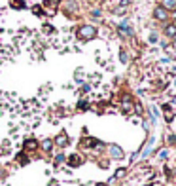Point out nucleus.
Wrapping results in <instances>:
<instances>
[{
  "label": "nucleus",
  "mask_w": 176,
  "mask_h": 186,
  "mask_svg": "<svg viewBox=\"0 0 176 186\" xmlns=\"http://www.w3.org/2000/svg\"><path fill=\"white\" fill-rule=\"evenodd\" d=\"M97 36V29L91 27V25H84V27L78 29V38L80 40H91Z\"/></svg>",
  "instance_id": "f257e3e1"
},
{
  "label": "nucleus",
  "mask_w": 176,
  "mask_h": 186,
  "mask_svg": "<svg viewBox=\"0 0 176 186\" xmlns=\"http://www.w3.org/2000/svg\"><path fill=\"white\" fill-rule=\"evenodd\" d=\"M110 154H112V158H116V159H120V158H123V152H121V148L120 146H110Z\"/></svg>",
  "instance_id": "f03ea898"
},
{
  "label": "nucleus",
  "mask_w": 176,
  "mask_h": 186,
  "mask_svg": "<svg viewBox=\"0 0 176 186\" xmlns=\"http://www.w3.org/2000/svg\"><path fill=\"white\" fill-rule=\"evenodd\" d=\"M10 6L15 8V10H23V8H27L23 0H10Z\"/></svg>",
  "instance_id": "7ed1b4c3"
},
{
  "label": "nucleus",
  "mask_w": 176,
  "mask_h": 186,
  "mask_svg": "<svg viewBox=\"0 0 176 186\" xmlns=\"http://www.w3.org/2000/svg\"><path fill=\"white\" fill-rule=\"evenodd\" d=\"M155 17H157V19H161V21H163V19H167V12H165V8L159 6L157 10H155Z\"/></svg>",
  "instance_id": "20e7f679"
},
{
  "label": "nucleus",
  "mask_w": 176,
  "mask_h": 186,
  "mask_svg": "<svg viewBox=\"0 0 176 186\" xmlns=\"http://www.w3.org/2000/svg\"><path fill=\"white\" fill-rule=\"evenodd\" d=\"M55 142L59 144V146H65V144H68V137H66V135H59L55 139Z\"/></svg>",
  "instance_id": "39448f33"
},
{
  "label": "nucleus",
  "mask_w": 176,
  "mask_h": 186,
  "mask_svg": "<svg viewBox=\"0 0 176 186\" xmlns=\"http://www.w3.org/2000/svg\"><path fill=\"white\" fill-rule=\"evenodd\" d=\"M120 30H121V32H125V34H129V36L133 34V29L129 27V23H121L120 25Z\"/></svg>",
  "instance_id": "423d86ee"
},
{
  "label": "nucleus",
  "mask_w": 176,
  "mask_h": 186,
  "mask_svg": "<svg viewBox=\"0 0 176 186\" xmlns=\"http://www.w3.org/2000/svg\"><path fill=\"white\" fill-rule=\"evenodd\" d=\"M57 4H59V0H44V6H48V8H55Z\"/></svg>",
  "instance_id": "0eeeda50"
},
{
  "label": "nucleus",
  "mask_w": 176,
  "mask_h": 186,
  "mask_svg": "<svg viewBox=\"0 0 176 186\" xmlns=\"http://www.w3.org/2000/svg\"><path fill=\"white\" fill-rule=\"evenodd\" d=\"M167 34L169 36H176V25H169L167 27Z\"/></svg>",
  "instance_id": "6e6552de"
},
{
  "label": "nucleus",
  "mask_w": 176,
  "mask_h": 186,
  "mask_svg": "<svg viewBox=\"0 0 176 186\" xmlns=\"http://www.w3.org/2000/svg\"><path fill=\"white\" fill-rule=\"evenodd\" d=\"M165 8H169V10L176 8V0H165Z\"/></svg>",
  "instance_id": "1a4fd4ad"
},
{
  "label": "nucleus",
  "mask_w": 176,
  "mask_h": 186,
  "mask_svg": "<svg viewBox=\"0 0 176 186\" xmlns=\"http://www.w3.org/2000/svg\"><path fill=\"white\" fill-rule=\"evenodd\" d=\"M70 165H80V159H78V156H70Z\"/></svg>",
  "instance_id": "9d476101"
},
{
  "label": "nucleus",
  "mask_w": 176,
  "mask_h": 186,
  "mask_svg": "<svg viewBox=\"0 0 176 186\" xmlns=\"http://www.w3.org/2000/svg\"><path fill=\"white\" fill-rule=\"evenodd\" d=\"M32 12H34L36 15H42V8H40V6H34V8H32Z\"/></svg>",
  "instance_id": "9b49d317"
},
{
  "label": "nucleus",
  "mask_w": 176,
  "mask_h": 186,
  "mask_svg": "<svg viewBox=\"0 0 176 186\" xmlns=\"http://www.w3.org/2000/svg\"><path fill=\"white\" fill-rule=\"evenodd\" d=\"M42 146H44V150H49V148H51V141H44Z\"/></svg>",
  "instance_id": "f8f14e48"
}]
</instances>
